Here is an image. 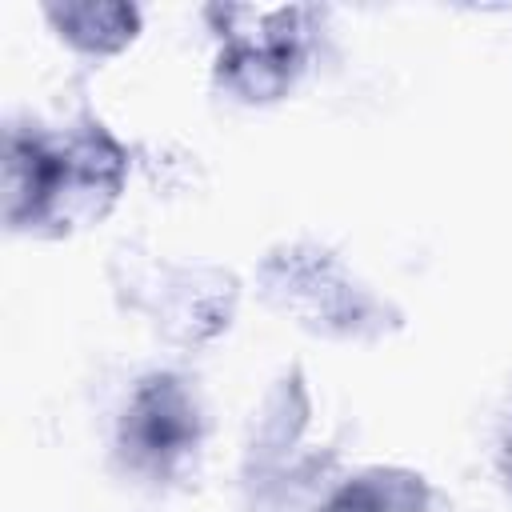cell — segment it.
Masks as SVG:
<instances>
[{
    "label": "cell",
    "instance_id": "3",
    "mask_svg": "<svg viewBox=\"0 0 512 512\" xmlns=\"http://www.w3.org/2000/svg\"><path fill=\"white\" fill-rule=\"evenodd\" d=\"M320 512H428V488L416 472L368 468L336 488Z\"/></svg>",
    "mask_w": 512,
    "mask_h": 512
},
{
    "label": "cell",
    "instance_id": "2",
    "mask_svg": "<svg viewBox=\"0 0 512 512\" xmlns=\"http://www.w3.org/2000/svg\"><path fill=\"white\" fill-rule=\"evenodd\" d=\"M120 444L132 468L164 472L172 460H180L196 444V404L184 384L172 376L144 380L124 412Z\"/></svg>",
    "mask_w": 512,
    "mask_h": 512
},
{
    "label": "cell",
    "instance_id": "4",
    "mask_svg": "<svg viewBox=\"0 0 512 512\" xmlns=\"http://www.w3.org/2000/svg\"><path fill=\"white\" fill-rule=\"evenodd\" d=\"M48 16L60 24V36L84 52H116L136 32V8L124 4H68L48 8Z\"/></svg>",
    "mask_w": 512,
    "mask_h": 512
},
{
    "label": "cell",
    "instance_id": "1",
    "mask_svg": "<svg viewBox=\"0 0 512 512\" xmlns=\"http://www.w3.org/2000/svg\"><path fill=\"white\" fill-rule=\"evenodd\" d=\"M124 180V152L100 124L60 140L24 136L12 128L4 160V216L12 228L56 224L68 228L84 216H100Z\"/></svg>",
    "mask_w": 512,
    "mask_h": 512
}]
</instances>
